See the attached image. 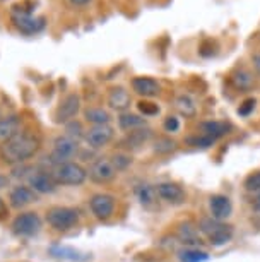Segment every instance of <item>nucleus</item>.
I'll return each mask as SVG.
<instances>
[{
  "label": "nucleus",
  "instance_id": "4be33fe9",
  "mask_svg": "<svg viewBox=\"0 0 260 262\" xmlns=\"http://www.w3.org/2000/svg\"><path fill=\"white\" fill-rule=\"evenodd\" d=\"M119 127L122 130H127V132L137 130V128L146 127V118L142 115H137V113L124 112V113H120V117H119Z\"/></svg>",
  "mask_w": 260,
  "mask_h": 262
},
{
  "label": "nucleus",
  "instance_id": "f3484780",
  "mask_svg": "<svg viewBox=\"0 0 260 262\" xmlns=\"http://www.w3.org/2000/svg\"><path fill=\"white\" fill-rule=\"evenodd\" d=\"M132 90H134L139 96L144 98H154L161 93V84L153 77H134L132 79Z\"/></svg>",
  "mask_w": 260,
  "mask_h": 262
},
{
  "label": "nucleus",
  "instance_id": "393cba45",
  "mask_svg": "<svg viewBox=\"0 0 260 262\" xmlns=\"http://www.w3.org/2000/svg\"><path fill=\"white\" fill-rule=\"evenodd\" d=\"M84 118H86V122L92 123V125H105V123L111 122V115H110V113H108L106 110H103V108H98V106L86 108V110H84Z\"/></svg>",
  "mask_w": 260,
  "mask_h": 262
},
{
  "label": "nucleus",
  "instance_id": "423d86ee",
  "mask_svg": "<svg viewBox=\"0 0 260 262\" xmlns=\"http://www.w3.org/2000/svg\"><path fill=\"white\" fill-rule=\"evenodd\" d=\"M11 23L19 33L26 34V36L38 34L46 28V19L43 16H36V14H12Z\"/></svg>",
  "mask_w": 260,
  "mask_h": 262
},
{
  "label": "nucleus",
  "instance_id": "9b49d317",
  "mask_svg": "<svg viewBox=\"0 0 260 262\" xmlns=\"http://www.w3.org/2000/svg\"><path fill=\"white\" fill-rule=\"evenodd\" d=\"M113 137H115V128L110 123H105V125H92L89 130H86L84 141L92 149H100V147L110 144L113 141Z\"/></svg>",
  "mask_w": 260,
  "mask_h": 262
},
{
  "label": "nucleus",
  "instance_id": "2f4dec72",
  "mask_svg": "<svg viewBox=\"0 0 260 262\" xmlns=\"http://www.w3.org/2000/svg\"><path fill=\"white\" fill-rule=\"evenodd\" d=\"M245 189L248 192H260V170L250 173L245 179Z\"/></svg>",
  "mask_w": 260,
  "mask_h": 262
},
{
  "label": "nucleus",
  "instance_id": "bb28decb",
  "mask_svg": "<svg viewBox=\"0 0 260 262\" xmlns=\"http://www.w3.org/2000/svg\"><path fill=\"white\" fill-rule=\"evenodd\" d=\"M180 262H205L210 257L207 252L200 250L199 247H187L185 250H181L178 254Z\"/></svg>",
  "mask_w": 260,
  "mask_h": 262
},
{
  "label": "nucleus",
  "instance_id": "72a5a7b5",
  "mask_svg": "<svg viewBox=\"0 0 260 262\" xmlns=\"http://www.w3.org/2000/svg\"><path fill=\"white\" fill-rule=\"evenodd\" d=\"M255 105H257V100H255V98H247V100L238 106V115L240 117H250L255 110Z\"/></svg>",
  "mask_w": 260,
  "mask_h": 262
},
{
  "label": "nucleus",
  "instance_id": "473e14b6",
  "mask_svg": "<svg viewBox=\"0 0 260 262\" xmlns=\"http://www.w3.org/2000/svg\"><path fill=\"white\" fill-rule=\"evenodd\" d=\"M12 14H34V2L33 0H22L12 6Z\"/></svg>",
  "mask_w": 260,
  "mask_h": 262
},
{
  "label": "nucleus",
  "instance_id": "c756f323",
  "mask_svg": "<svg viewBox=\"0 0 260 262\" xmlns=\"http://www.w3.org/2000/svg\"><path fill=\"white\" fill-rule=\"evenodd\" d=\"M175 149H176V142L173 139H168V137H161L154 144V151L159 152V155H168V152Z\"/></svg>",
  "mask_w": 260,
  "mask_h": 262
},
{
  "label": "nucleus",
  "instance_id": "cd10ccee",
  "mask_svg": "<svg viewBox=\"0 0 260 262\" xmlns=\"http://www.w3.org/2000/svg\"><path fill=\"white\" fill-rule=\"evenodd\" d=\"M52 254L55 257H60V259H68V260H82L86 257H82L81 252L74 250V249H67V247H53Z\"/></svg>",
  "mask_w": 260,
  "mask_h": 262
},
{
  "label": "nucleus",
  "instance_id": "2eb2a0df",
  "mask_svg": "<svg viewBox=\"0 0 260 262\" xmlns=\"http://www.w3.org/2000/svg\"><path fill=\"white\" fill-rule=\"evenodd\" d=\"M209 209H210V217L218 221H226L233 212V204L229 201V197L216 194L209 199Z\"/></svg>",
  "mask_w": 260,
  "mask_h": 262
},
{
  "label": "nucleus",
  "instance_id": "20e7f679",
  "mask_svg": "<svg viewBox=\"0 0 260 262\" xmlns=\"http://www.w3.org/2000/svg\"><path fill=\"white\" fill-rule=\"evenodd\" d=\"M52 175L58 185H81L87 179V171L79 163H74V161L57 165L55 170L52 171Z\"/></svg>",
  "mask_w": 260,
  "mask_h": 262
},
{
  "label": "nucleus",
  "instance_id": "c9c22d12",
  "mask_svg": "<svg viewBox=\"0 0 260 262\" xmlns=\"http://www.w3.org/2000/svg\"><path fill=\"white\" fill-rule=\"evenodd\" d=\"M111 161H113V165H115L116 170L120 171V170H125V168L130 165V163H132V158H130V156H127V155H116V156L111 158Z\"/></svg>",
  "mask_w": 260,
  "mask_h": 262
},
{
  "label": "nucleus",
  "instance_id": "c85d7f7f",
  "mask_svg": "<svg viewBox=\"0 0 260 262\" xmlns=\"http://www.w3.org/2000/svg\"><path fill=\"white\" fill-rule=\"evenodd\" d=\"M86 130L82 128V123L77 120H70L68 123H65V136L72 137V139L79 141L81 137H84Z\"/></svg>",
  "mask_w": 260,
  "mask_h": 262
},
{
  "label": "nucleus",
  "instance_id": "6e6552de",
  "mask_svg": "<svg viewBox=\"0 0 260 262\" xmlns=\"http://www.w3.org/2000/svg\"><path fill=\"white\" fill-rule=\"evenodd\" d=\"M116 173H119V170L115 168L110 158H98L96 161L91 163L89 170H87V177L94 184H108V182L115 179Z\"/></svg>",
  "mask_w": 260,
  "mask_h": 262
},
{
  "label": "nucleus",
  "instance_id": "a19ab883",
  "mask_svg": "<svg viewBox=\"0 0 260 262\" xmlns=\"http://www.w3.org/2000/svg\"><path fill=\"white\" fill-rule=\"evenodd\" d=\"M252 206H253V209H255V211H258V212H260V192L257 194V197H255V199H253Z\"/></svg>",
  "mask_w": 260,
  "mask_h": 262
},
{
  "label": "nucleus",
  "instance_id": "39448f33",
  "mask_svg": "<svg viewBox=\"0 0 260 262\" xmlns=\"http://www.w3.org/2000/svg\"><path fill=\"white\" fill-rule=\"evenodd\" d=\"M79 151V141L72 139L68 136H58L55 141H53V149H52V161L57 163V165H62V163H68L74 160Z\"/></svg>",
  "mask_w": 260,
  "mask_h": 262
},
{
  "label": "nucleus",
  "instance_id": "f704fd0d",
  "mask_svg": "<svg viewBox=\"0 0 260 262\" xmlns=\"http://www.w3.org/2000/svg\"><path fill=\"white\" fill-rule=\"evenodd\" d=\"M137 106H139V112L144 117H153V115H158L159 113V106L156 105V103H151V101H140Z\"/></svg>",
  "mask_w": 260,
  "mask_h": 262
},
{
  "label": "nucleus",
  "instance_id": "f03ea898",
  "mask_svg": "<svg viewBox=\"0 0 260 262\" xmlns=\"http://www.w3.org/2000/svg\"><path fill=\"white\" fill-rule=\"evenodd\" d=\"M199 230L205 238L209 240L210 245L221 247L226 245L233 238V228L226 225L224 221H218L214 217H204L199 223Z\"/></svg>",
  "mask_w": 260,
  "mask_h": 262
},
{
  "label": "nucleus",
  "instance_id": "e433bc0d",
  "mask_svg": "<svg viewBox=\"0 0 260 262\" xmlns=\"http://www.w3.org/2000/svg\"><path fill=\"white\" fill-rule=\"evenodd\" d=\"M163 127L166 132H178L180 130V120L176 117H166L163 122Z\"/></svg>",
  "mask_w": 260,
  "mask_h": 262
},
{
  "label": "nucleus",
  "instance_id": "5701e85b",
  "mask_svg": "<svg viewBox=\"0 0 260 262\" xmlns=\"http://www.w3.org/2000/svg\"><path fill=\"white\" fill-rule=\"evenodd\" d=\"M231 82L233 86L237 88L240 91H248L253 88L255 84V77L253 74L247 71V69H238V71H234L231 74Z\"/></svg>",
  "mask_w": 260,
  "mask_h": 262
},
{
  "label": "nucleus",
  "instance_id": "4c0bfd02",
  "mask_svg": "<svg viewBox=\"0 0 260 262\" xmlns=\"http://www.w3.org/2000/svg\"><path fill=\"white\" fill-rule=\"evenodd\" d=\"M67 2L70 4L72 7H86V6H89L92 0H67Z\"/></svg>",
  "mask_w": 260,
  "mask_h": 262
},
{
  "label": "nucleus",
  "instance_id": "f257e3e1",
  "mask_svg": "<svg viewBox=\"0 0 260 262\" xmlns=\"http://www.w3.org/2000/svg\"><path fill=\"white\" fill-rule=\"evenodd\" d=\"M41 141L38 136L31 132H19L11 139L4 141L0 146V158L7 165H21V163L31 160L40 151Z\"/></svg>",
  "mask_w": 260,
  "mask_h": 262
},
{
  "label": "nucleus",
  "instance_id": "dca6fc26",
  "mask_svg": "<svg viewBox=\"0 0 260 262\" xmlns=\"http://www.w3.org/2000/svg\"><path fill=\"white\" fill-rule=\"evenodd\" d=\"M176 236L183 245L187 247H200L204 244L202 235H200L199 226H195L190 221H185V223H180L178 228H176Z\"/></svg>",
  "mask_w": 260,
  "mask_h": 262
},
{
  "label": "nucleus",
  "instance_id": "ddd939ff",
  "mask_svg": "<svg viewBox=\"0 0 260 262\" xmlns=\"http://www.w3.org/2000/svg\"><path fill=\"white\" fill-rule=\"evenodd\" d=\"M36 201H38V194L29 185H17L9 194V204L14 209H24V207L31 206Z\"/></svg>",
  "mask_w": 260,
  "mask_h": 262
},
{
  "label": "nucleus",
  "instance_id": "7c9ffc66",
  "mask_svg": "<svg viewBox=\"0 0 260 262\" xmlns=\"http://www.w3.org/2000/svg\"><path fill=\"white\" fill-rule=\"evenodd\" d=\"M187 142L190 146H194V147H202V149H207V147L212 146L216 141L210 139V137H207V136L200 134V136H195V137H188Z\"/></svg>",
  "mask_w": 260,
  "mask_h": 262
},
{
  "label": "nucleus",
  "instance_id": "79ce46f5",
  "mask_svg": "<svg viewBox=\"0 0 260 262\" xmlns=\"http://www.w3.org/2000/svg\"><path fill=\"white\" fill-rule=\"evenodd\" d=\"M6 187H9V179L4 175H0V190L6 189Z\"/></svg>",
  "mask_w": 260,
  "mask_h": 262
},
{
  "label": "nucleus",
  "instance_id": "7ed1b4c3",
  "mask_svg": "<svg viewBox=\"0 0 260 262\" xmlns=\"http://www.w3.org/2000/svg\"><path fill=\"white\" fill-rule=\"evenodd\" d=\"M46 221L53 230L57 231H68L79 225V212L72 207L55 206L46 212Z\"/></svg>",
  "mask_w": 260,
  "mask_h": 262
},
{
  "label": "nucleus",
  "instance_id": "0eeeda50",
  "mask_svg": "<svg viewBox=\"0 0 260 262\" xmlns=\"http://www.w3.org/2000/svg\"><path fill=\"white\" fill-rule=\"evenodd\" d=\"M11 228L17 236H34L41 230V217L33 211L21 212L14 217Z\"/></svg>",
  "mask_w": 260,
  "mask_h": 262
},
{
  "label": "nucleus",
  "instance_id": "b1692460",
  "mask_svg": "<svg viewBox=\"0 0 260 262\" xmlns=\"http://www.w3.org/2000/svg\"><path fill=\"white\" fill-rule=\"evenodd\" d=\"M175 108L181 117L185 118H192L197 115V105H195L194 98L188 95H180L175 100Z\"/></svg>",
  "mask_w": 260,
  "mask_h": 262
},
{
  "label": "nucleus",
  "instance_id": "58836bf2",
  "mask_svg": "<svg viewBox=\"0 0 260 262\" xmlns=\"http://www.w3.org/2000/svg\"><path fill=\"white\" fill-rule=\"evenodd\" d=\"M252 63H253V69L255 72L260 76V53H255V55L252 57Z\"/></svg>",
  "mask_w": 260,
  "mask_h": 262
},
{
  "label": "nucleus",
  "instance_id": "ea45409f",
  "mask_svg": "<svg viewBox=\"0 0 260 262\" xmlns=\"http://www.w3.org/2000/svg\"><path fill=\"white\" fill-rule=\"evenodd\" d=\"M7 214V204H6V201L0 197V217H4Z\"/></svg>",
  "mask_w": 260,
  "mask_h": 262
},
{
  "label": "nucleus",
  "instance_id": "a211bd4d",
  "mask_svg": "<svg viewBox=\"0 0 260 262\" xmlns=\"http://www.w3.org/2000/svg\"><path fill=\"white\" fill-rule=\"evenodd\" d=\"M108 105H110L111 110H116L120 113L127 112L132 105L130 93L122 86L111 88L110 93H108Z\"/></svg>",
  "mask_w": 260,
  "mask_h": 262
},
{
  "label": "nucleus",
  "instance_id": "f8f14e48",
  "mask_svg": "<svg viewBox=\"0 0 260 262\" xmlns=\"http://www.w3.org/2000/svg\"><path fill=\"white\" fill-rule=\"evenodd\" d=\"M156 192H158V197L161 201L173 206L183 204L185 199H187L185 190L178 184H173V182H163V184L156 185Z\"/></svg>",
  "mask_w": 260,
  "mask_h": 262
},
{
  "label": "nucleus",
  "instance_id": "aec40b11",
  "mask_svg": "<svg viewBox=\"0 0 260 262\" xmlns=\"http://www.w3.org/2000/svg\"><path fill=\"white\" fill-rule=\"evenodd\" d=\"M21 132V118L17 115H9L0 118V141H7Z\"/></svg>",
  "mask_w": 260,
  "mask_h": 262
},
{
  "label": "nucleus",
  "instance_id": "37998d69",
  "mask_svg": "<svg viewBox=\"0 0 260 262\" xmlns=\"http://www.w3.org/2000/svg\"><path fill=\"white\" fill-rule=\"evenodd\" d=\"M0 2H4V0H0Z\"/></svg>",
  "mask_w": 260,
  "mask_h": 262
},
{
  "label": "nucleus",
  "instance_id": "4468645a",
  "mask_svg": "<svg viewBox=\"0 0 260 262\" xmlns=\"http://www.w3.org/2000/svg\"><path fill=\"white\" fill-rule=\"evenodd\" d=\"M29 187L36 192V194H53L57 190L58 184L53 179L52 173L48 171H34L29 175Z\"/></svg>",
  "mask_w": 260,
  "mask_h": 262
},
{
  "label": "nucleus",
  "instance_id": "1a4fd4ad",
  "mask_svg": "<svg viewBox=\"0 0 260 262\" xmlns=\"http://www.w3.org/2000/svg\"><path fill=\"white\" fill-rule=\"evenodd\" d=\"M81 110V96L77 93H70L58 103L55 110V120L58 123H68L70 120H76L77 113Z\"/></svg>",
  "mask_w": 260,
  "mask_h": 262
},
{
  "label": "nucleus",
  "instance_id": "a878e982",
  "mask_svg": "<svg viewBox=\"0 0 260 262\" xmlns=\"http://www.w3.org/2000/svg\"><path fill=\"white\" fill-rule=\"evenodd\" d=\"M151 137V130L149 128H137V130H132L130 132V136L125 139V144L129 149H137V147H140V146H144L147 139Z\"/></svg>",
  "mask_w": 260,
  "mask_h": 262
},
{
  "label": "nucleus",
  "instance_id": "6ab92c4d",
  "mask_svg": "<svg viewBox=\"0 0 260 262\" xmlns=\"http://www.w3.org/2000/svg\"><path fill=\"white\" fill-rule=\"evenodd\" d=\"M200 130H202L204 136L210 137V139L218 141L219 137L229 134L231 130V125L228 122H221V120H210V122H202L200 123Z\"/></svg>",
  "mask_w": 260,
  "mask_h": 262
},
{
  "label": "nucleus",
  "instance_id": "9d476101",
  "mask_svg": "<svg viewBox=\"0 0 260 262\" xmlns=\"http://www.w3.org/2000/svg\"><path fill=\"white\" fill-rule=\"evenodd\" d=\"M89 207H91V212L94 214L96 220L106 221L113 216L115 207H116V199L110 194H96L91 197Z\"/></svg>",
  "mask_w": 260,
  "mask_h": 262
},
{
  "label": "nucleus",
  "instance_id": "412c9836",
  "mask_svg": "<svg viewBox=\"0 0 260 262\" xmlns=\"http://www.w3.org/2000/svg\"><path fill=\"white\" fill-rule=\"evenodd\" d=\"M135 195L146 209H153V207L158 204V192H156V187L149 184H142L137 187Z\"/></svg>",
  "mask_w": 260,
  "mask_h": 262
}]
</instances>
